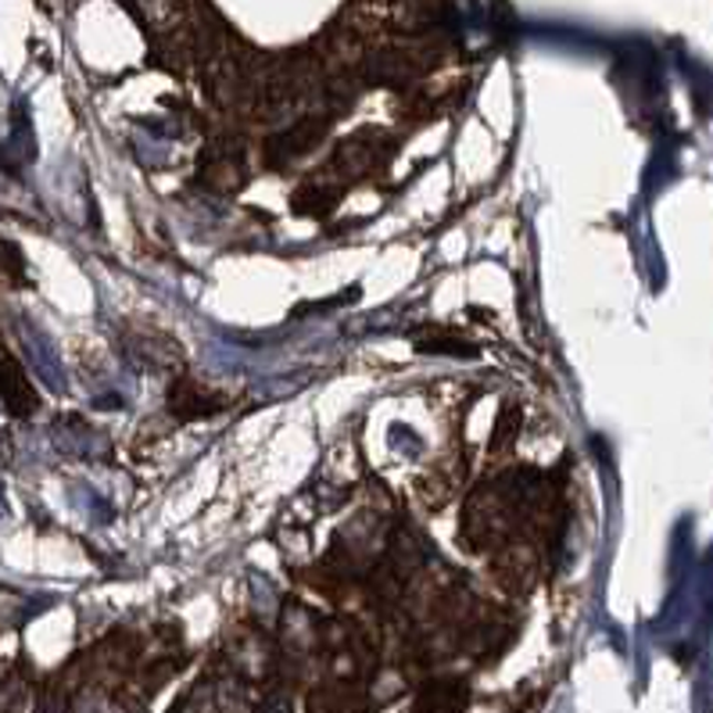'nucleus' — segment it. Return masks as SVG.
<instances>
[{
  "instance_id": "1",
  "label": "nucleus",
  "mask_w": 713,
  "mask_h": 713,
  "mask_svg": "<svg viewBox=\"0 0 713 713\" xmlns=\"http://www.w3.org/2000/svg\"><path fill=\"white\" fill-rule=\"evenodd\" d=\"M0 399H4L8 413L14 416H29L40 405L33 384H29V376L14 359H0Z\"/></svg>"
}]
</instances>
